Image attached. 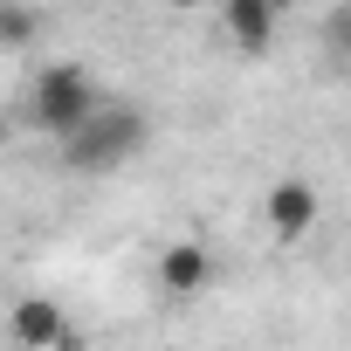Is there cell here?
Returning <instances> with one entry per match:
<instances>
[{"instance_id":"1","label":"cell","mask_w":351,"mask_h":351,"mask_svg":"<svg viewBox=\"0 0 351 351\" xmlns=\"http://www.w3.org/2000/svg\"><path fill=\"white\" fill-rule=\"evenodd\" d=\"M145 138H152L145 110L104 97V104L62 138V165H69V172H117V165H131V158L145 152Z\"/></svg>"},{"instance_id":"2","label":"cell","mask_w":351,"mask_h":351,"mask_svg":"<svg viewBox=\"0 0 351 351\" xmlns=\"http://www.w3.org/2000/svg\"><path fill=\"white\" fill-rule=\"evenodd\" d=\"M104 104V90H97V76L83 69V62H42L35 76H28V124L35 131H49V138H69L90 110Z\"/></svg>"},{"instance_id":"3","label":"cell","mask_w":351,"mask_h":351,"mask_svg":"<svg viewBox=\"0 0 351 351\" xmlns=\"http://www.w3.org/2000/svg\"><path fill=\"white\" fill-rule=\"evenodd\" d=\"M262 228H269L282 248H296V241L317 228V180H303V172L276 180V186L262 193Z\"/></svg>"},{"instance_id":"4","label":"cell","mask_w":351,"mask_h":351,"mask_svg":"<svg viewBox=\"0 0 351 351\" xmlns=\"http://www.w3.org/2000/svg\"><path fill=\"white\" fill-rule=\"evenodd\" d=\"M152 276H158V289H165L172 303L207 296V282H214V248H207L200 234H180V241H165V248H158Z\"/></svg>"},{"instance_id":"5","label":"cell","mask_w":351,"mask_h":351,"mask_svg":"<svg viewBox=\"0 0 351 351\" xmlns=\"http://www.w3.org/2000/svg\"><path fill=\"white\" fill-rule=\"evenodd\" d=\"M8 330H14L21 351H76V330H69V317H62L56 296H21L8 310Z\"/></svg>"},{"instance_id":"6","label":"cell","mask_w":351,"mask_h":351,"mask_svg":"<svg viewBox=\"0 0 351 351\" xmlns=\"http://www.w3.org/2000/svg\"><path fill=\"white\" fill-rule=\"evenodd\" d=\"M276 8L269 0H221V28H228V42L241 49V56H269L276 49Z\"/></svg>"},{"instance_id":"7","label":"cell","mask_w":351,"mask_h":351,"mask_svg":"<svg viewBox=\"0 0 351 351\" xmlns=\"http://www.w3.org/2000/svg\"><path fill=\"white\" fill-rule=\"evenodd\" d=\"M49 28V14L35 0H0V49H35Z\"/></svg>"},{"instance_id":"8","label":"cell","mask_w":351,"mask_h":351,"mask_svg":"<svg viewBox=\"0 0 351 351\" xmlns=\"http://www.w3.org/2000/svg\"><path fill=\"white\" fill-rule=\"evenodd\" d=\"M324 49H330L337 62H351V0H344V8L324 21Z\"/></svg>"},{"instance_id":"9","label":"cell","mask_w":351,"mask_h":351,"mask_svg":"<svg viewBox=\"0 0 351 351\" xmlns=\"http://www.w3.org/2000/svg\"><path fill=\"white\" fill-rule=\"evenodd\" d=\"M165 8H172V14H200L207 0H165Z\"/></svg>"},{"instance_id":"10","label":"cell","mask_w":351,"mask_h":351,"mask_svg":"<svg viewBox=\"0 0 351 351\" xmlns=\"http://www.w3.org/2000/svg\"><path fill=\"white\" fill-rule=\"evenodd\" d=\"M269 8H276V14H289V8H296V0H269Z\"/></svg>"}]
</instances>
